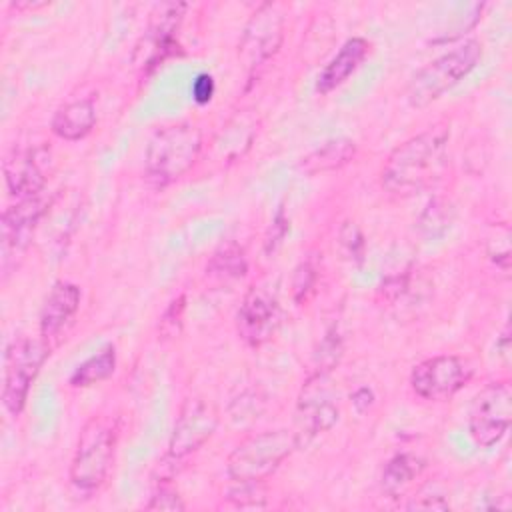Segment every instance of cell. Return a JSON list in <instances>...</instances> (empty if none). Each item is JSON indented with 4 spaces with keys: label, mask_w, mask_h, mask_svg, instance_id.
Returning <instances> with one entry per match:
<instances>
[{
    "label": "cell",
    "mask_w": 512,
    "mask_h": 512,
    "mask_svg": "<svg viewBox=\"0 0 512 512\" xmlns=\"http://www.w3.org/2000/svg\"><path fill=\"white\" fill-rule=\"evenodd\" d=\"M424 500H414L408 504V508H414V510H430V508H436V510H446L448 504L442 500V496H422Z\"/></svg>",
    "instance_id": "28"
},
{
    "label": "cell",
    "mask_w": 512,
    "mask_h": 512,
    "mask_svg": "<svg viewBox=\"0 0 512 512\" xmlns=\"http://www.w3.org/2000/svg\"><path fill=\"white\" fill-rule=\"evenodd\" d=\"M450 126L438 122L396 146L386 158L380 180L382 186L398 196H410L432 186L444 170Z\"/></svg>",
    "instance_id": "1"
},
{
    "label": "cell",
    "mask_w": 512,
    "mask_h": 512,
    "mask_svg": "<svg viewBox=\"0 0 512 512\" xmlns=\"http://www.w3.org/2000/svg\"><path fill=\"white\" fill-rule=\"evenodd\" d=\"M118 432L110 418L92 416L80 430L70 462V482L82 492L98 490L112 468Z\"/></svg>",
    "instance_id": "4"
},
{
    "label": "cell",
    "mask_w": 512,
    "mask_h": 512,
    "mask_svg": "<svg viewBox=\"0 0 512 512\" xmlns=\"http://www.w3.org/2000/svg\"><path fill=\"white\" fill-rule=\"evenodd\" d=\"M356 154V144L348 138H336V140H328L326 144H322L318 150H314L310 156L304 158L302 168L308 174H316V172H328V170H336L344 164H348Z\"/></svg>",
    "instance_id": "19"
},
{
    "label": "cell",
    "mask_w": 512,
    "mask_h": 512,
    "mask_svg": "<svg viewBox=\"0 0 512 512\" xmlns=\"http://www.w3.org/2000/svg\"><path fill=\"white\" fill-rule=\"evenodd\" d=\"M96 124V108L92 98H78L60 106L50 122L52 132L66 140L76 142L86 138Z\"/></svg>",
    "instance_id": "17"
},
{
    "label": "cell",
    "mask_w": 512,
    "mask_h": 512,
    "mask_svg": "<svg viewBox=\"0 0 512 512\" xmlns=\"http://www.w3.org/2000/svg\"><path fill=\"white\" fill-rule=\"evenodd\" d=\"M286 232H288V218L284 216V212H282V208L276 212V216H274V220H272V226H270V230H268V234H266V240H264V248H266V252H272L280 242H282V238L286 236Z\"/></svg>",
    "instance_id": "26"
},
{
    "label": "cell",
    "mask_w": 512,
    "mask_h": 512,
    "mask_svg": "<svg viewBox=\"0 0 512 512\" xmlns=\"http://www.w3.org/2000/svg\"><path fill=\"white\" fill-rule=\"evenodd\" d=\"M284 18L282 12L274 4H260V8L248 20L242 40H240V56L246 60V66L258 68L282 44L284 36Z\"/></svg>",
    "instance_id": "12"
},
{
    "label": "cell",
    "mask_w": 512,
    "mask_h": 512,
    "mask_svg": "<svg viewBox=\"0 0 512 512\" xmlns=\"http://www.w3.org/2000/svg\"><path fill=\"white\" fill-rule=\"evenodd\" d=\"M340 242L346 246L350 258H358V260L362 258V252H364V238H362L360 230H358L354 224L346 222V224L342 226V230H340Z\"/></svg>",
    "instance_id": "25"
},
{
    "label": "cell",
    "mask_w": 512,
    "mask_h": 512,
    "mask_svg": "<svg viewBox=\"0 0 512 512\" xmlns=\"http://www.w3.org/2000/svg\"><path fill=\"white\" fill-rule=\"evenodd\" d=\"M370 50L368 40L354 36L348 38L342 48L336 52V56L324 66V70L318 74L316 80V92L320 94H328L334 88H338L340 84H344L348 80L350 74L356 72V68L362 64V60L366 58Z\"/></svg>",
    "instance_id": "16"
},
{
    "label": "cell",
    "mask_w": 512,
    "mask_h": 512,
    "mask_svg": "<svg viewBox=\"0 0 512 512\" xmlns=\"http://www.w3.org/2000/svg\"><path fill=\"white\" fill-rule=\"evenodd\" d=\"M338 422V404L330 396L326 372H314L298 400V428L294 430L300 446L308 444L316 434L330 430Z\"/></svg>",
    "instance_id": "11"
},
{
    "label": "cell",
    "mask_w": 512,
    "mask_h": 512,
    "mask_svg": "<svg viewBox=\"0 0 512 512\" xmlns=\"http://www.w3.org/2000/svg\"><path fill=\"white\" fill-rule=\"evenodd\" d=\"M114 370H116V348L112 344H106L102 350H98L94 356H90L72 372L70 386L74 388L94 386L110 378Z\"/></svg>",
    "instance_id": "20"
},
{
    "label": "cell",
    "mask_w": 512,
    "mask_h": 512,
    "mask_svg": "<svg viewBox=\"0 0 512 512\" xmlns=\"http://www.w3.org/2000/svg\"><path fill=\"white\" fill-rule=\"evenodd\" d=\"M146 510H186V504L178 496V492L170 488H160L154 492V496H150Z\"/></svg>",
    "instance_id": "24"
},
{
    "label": "cell",
    "mask_w": 512,
    "mask_h": 512,
    "mask_svg": "<svg viewBox=\"0 0 512 512\" xmlns=\"http://www.w3.org/2000/svg\"><path fill=\"white\" fill-rule=\"evenodd\" d=\"M424 470V460L418 458L416 454H396L392 456L382 472V490L396 498L398 494H402Z\"/></svg>",
    "instance_id": "18"
},
{
    "label": "cell",
    "mask_w": 512,
    "mask_h": 512,
    "mask_svg": "<svg viewBox=\"0 0 512 512\" xmlns=\"http://www.w3.org/2000/svg\"><path fill=\"white\" fill-rule=\"evenodd\" d=\"M4 180L8 192L16 196V200L40 196L46 188V176L34 152L14 150L12 156H8L4 162Z\"/></svg>",
    "instance_id": "15"
},
{
    "label": "cell",
    "mask_w": 512,
    "mask_h": 512,
    "mask_svg": "<svg viewBox=\"0 0 512 512\" xmlns=\"http://www.w3.org/2000/svg\"><path fill=\"white\" fill-rule=\"evenodd\" d=\"M48 356H50V342L44 340L42 336L20 338L6 348L2 404L12 416H18L24 410L30 386L36 380Z\"/></svg>",
    "instance_id": "6"
},
{
    "label": "cell",
    "mask_w": 512,
    "mask_h": 512,
    "mask_svg": "<svg viewBox=\"0 0 512 512\" xmlns=\"http://www.w3.org/2000/svg\"><path fill=\"white\" fill-rule=\"evenodd\" d=\"M192 94H194V100L198 104H206L212 98V94H214V80H212V76L210 74H200L194 80Z\"/></svg>",
    "instance_id": "27"
},
{
    "label": "cell",
    "mask_w": 512,
    "mask_h": 512,
    "mask_svg": "<svg viewBox=\"0 0 512 512\" xmlns=\"http://www.w3.org/2000/svg\"><path fill=\"white\" fill-rule=\"evenodd\" d=\"M472 378V366L454 354H438L422 360L410 374V386L424 400L444 402L462 390Z\"/></svg>",
    "instance_id": "8"
},
{
    "label": "cell",
    "mask_w": 512,
    "mask_h": 512,
    "mask_svg": "<svg viewBox=\"0 0 512 512\" xmlns=\"http://www.w3.org/2000/svg\"><path fill=\"white\" fill-rule=\"evenodd\" d=\"M512 422V388L508 380L486 384L470 404L468 432L476 446L498 444Z\"/></svg>",
    "instance_id": "7"
},
{
    "label": "cell",
    "mask_w": 512,
    "mask_h": 512,
    "mask_svg": "<svg viewBox=\"0 0 512 512\" xmlns=\"http://www.w3.org/2000/svg\"><path fill=\"white\" fill-rule=\"evenodd\" d=\"M300 448L294 430H264L242 440L226 460V474L234 482H264Z\"/></svg>",
    "instance_id": "3"
},
{
    "label": "cell",
    "mask_w": 512,
    "mask_h": 512,
    "mask_svg": "<svg viewBox=\"0 0 512 512\" xmlns=\"http://www.w3.org/2000/svg\"><path fill=\"white\" fill-rule=\"evenodd\" d=\"M218 426L216 408L204 398H186L180 406L170 444L168 456L172 460H182L194 454L200 446H204Z\"/></svg>",
    "instance_id": "9"
},
{
    "label": "cell",
    "mask_w": 512,
    "mask_h": 512,
    "mask_svg": "<svg viewBox=\"0 0 512 512\" xmlns=\"http://www.w3.org/2000/svg\"><path fill=\"white\" fill-rule=\"evenodd\" d=\"M184 296H178L170 302V306L166 308L164 316L160 318V334L164 338H172L180 332V326H182V316H184Z\"/></svg>",
    "instance_id": "23"
},
{
    "label": "cell",
    "mask_w": 512,
    "mask_h": 512,
    "mask_svg": "<svg viewBox=\"0 0 512 512\" xmlns=\"http://www.w3.org/2000/svg\"><path fill=\"white\" fill-rule=\"evenodd\" d=\"M246 270H248V262H246L244 250L238 248L236 244H228L216 250L206 266V274L216 282L238 280L246 274Z\"/></svg>",
    "instance_id": "21"
},
{
    "label": "cell",
    "mask_w": 512,
    "mask_h": 512,
    "mask_svg": "<svg viewBox=\"0 0 512 512\" xmlns=\"http://www.w3.org/2000/svg\"><path fill=\"white\" fill-rule=\"evenodd\" d=\"M202 132L192 122H174L158 128L144 152V170L156 186H168L182 178L198 160Z\"/></svg>",
    "instance_id": "2"
},
{
    "label": "cell",
    "mask_w": 512,
    "mask_h": 512,
    "mask_svg": "<svg viewBox=\"0 0 512 512\" xmlns=\"http://www.w3.org/2000/svg\"><path fill=\"white\" fill-rule=\"evenodd\" d=\"M314 282H316V268L310 260L302 262L296 272H294V278H292V292H294V300L296 302H302L306 300L308 292L314 288Z\"/></svg>",
    "instance_id": "22"
},
{
    "label": "cell",
    "mask_w": 512,
    "mask_h": 512,
    "mask_svg": "<svg viewBox=\"0 0 512 512\" xmlns=\"http://www.w3.org/2000/svg\"><path fill=\"white\" fill-rule=\"evenodd\" d=\"M280 322L282 308L276 294L264 286H252L236 314V328L240 338L248 346L260 348L274 338Z\"/></svg>",
    "instance_id": "10"
},
{
    "label": "cell",
    "mask_w": 512,
    "mask_h": 512,
    "mask_svg": "<svg viewBox=\"0 0 512 512\" xmlns=\"http://www.w3.org/2000/svg\"><path fill=\"white\" fill-rule=\"evenodd\" d=\"M80 288L72 282H56L40 310V336L52 340L60 336L80 308Z\"/></svg>",
    "instance_id": "14"
},
{
    "label": "cell",
    "mask_w": 512,
    "mask_h": 512,
    "mask_svg": "<svg viewBox=\"0 0 512 512\" xmlns=\"http://www.w3.org/2000/svg\"><path fill=\"white\" fill-rule=\"evenodd\" d=\"M482 58V46L478 40H464L446 54L434 58L420 68L408 88L406 98L414 108H426L450 88H454L464 76H468Z\"/></svg>",
    "instance_id": "5"
},
{
    "label": "cell",
    "mask_w": 512,
    "mask_h": 512,
    "mask_svg": "<svg viewBox=\"0 0 512 512\" xmlns=\"http://www.w3.org/2000/svg\"><path fill=\"white\" fill-rule=\"evenodd\" d=\"M44 210H46V200L42 198V194L34 196V198L16 200V204H12L4 210V214H2L4 260H8L12 252L26 248Z\"/></svg>",
    "instance_id": "13"
}]
</instances>
